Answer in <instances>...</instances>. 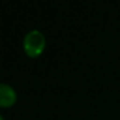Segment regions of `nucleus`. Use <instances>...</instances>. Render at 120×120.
<instances>
[{"label": "nucleus", "mask_w": 120, "mask_h": 120, "mask_svg": "<svg viewBox=\"0 0 120 120\" xmlns=\"http://www.w3.org/2000/svg\"><path fill=\"white\" fill-rule=\"evenodd\" d=\"M23 50L29 57L36 58L44 52L45 45H47V40H45V35L43 34L40 30H30L26 32L23 38Z\"/></svg>", "instance_id": "f257e3e1"}, {"label": "nucleus", "mask_w": 120, "mask_h": 120, "mask_svg": "<svg viewBox=\"0 0 120 120\" xmlns=\"http://www.w3.org/2000/svg\"><path fill=\"white\" fill-rule=\"evenodd\" d=\"M17 101V92L11 84L0 81V107H12Z\"/></svg>", "instance_id": "f03ea898"}, {"label": "nucleus", "mask_w": 120, "mask_h": 120, "mask_svg": "<svg viewBox=\"0 0 120 120\" xmlns=\"http://www.w3.org/2000/svg\"><path fill=\"white\" fill-rule=\"evenodd\" d=\"M0 120H4V117H3V115L0 114Z\"/></svg>", "instance_id": "7ed1b4c3"}]
</instances>
